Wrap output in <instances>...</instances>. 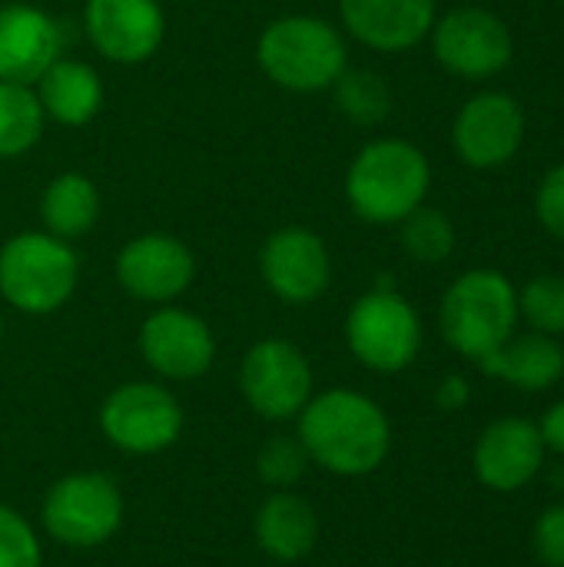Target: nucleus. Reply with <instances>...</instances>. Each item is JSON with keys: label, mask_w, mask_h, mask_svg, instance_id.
Listing matches in <instances>:
<instances>
[{"label": "nucleus", "mask_w": 564, "mask_h": 567, "mask_svg": "<svg viewBox=\"0 0 564 567\" xmlns=\"http://www.w3.org/2000/svg\"><path fill=\"white\" fill-rule=\"evenodd\" d=\"M239 389L256 415L286 422L306 409L312 395V369L293 342L263 339L243 359Z\"/></svg>", "instance_id": "10"}, {"label": "nucleus", "mask_w": 564, "mask_h": 567, "mask_svg": "<svg viewBox=\"0 0 564 567\" xmlns=\"http://www.w3.org/2000/svg\"><path fill=\"white\" fill-rule=\"evenodd\" d=\"M469 399H472V389H469V382H465L462 375H445V379L439 382V389H435V402H439V409H445V412L465 409Z\"/></svg>", "instance_id": "31"}, {"label": "nucleus", "mask_w": 564, "mask_h": 567, "mask_svg": "<svg viewBox=\"0 0 564 567\" xmlns=\"http://www.w3.org/2000/svg\"><path fill=\"white\" fill-rule=\"evenodd\" d=\"M43 229L57 239H80L100 219V189L83 173H60L40 193Z\"/></svg>", "instance_id": "22"}, {"label": "nucleus", "mask_w": 564, "mask_h": 567, "mask_svg": "<svg viewBox=\"0 0 564 567\" xmlns=\"http://www.w3.org/2000/svg\"><path fill=\"white\" fill-rule=\"evenodd\" d=\"M63 56L60 23L33 3L0 7V80L33 86Z\"/></svg>", "instance_id": "17"}, {"label": "nucleus", "mask_w": 564, "mask_h": 567, "mask_svg": "<svg viewBox=\"0 0 564 567\" xmlns=\"http://www.w3.org/2000/svg\"><path fill=\"white\" fill-rule=\"evenodd\" d=\"M532 548L545 567H564V505H552L539 515Z\"/></svg>", "instance_id": "29"}, {"label": "nucleus", "mask_w": 564, "mask_h": 567, "mask_svg": "<svg viewBox=\"0 0 564 567\" xmlns=\"http://www.w3.org/2000/svg\"><path fill=\"white\" fill-rule=\"evenodd\" d=\"M259 70L289 93H322L349 66L346 33L312 13H286L256 40Z\"/></svg>", "instance_id": "3"}, {"label": "nucleus", "mask_w": 564, "mask_h": 567, "mask_svg": "<svg viewBox=\"0 0 564 567\" xmlns=\"http://www.w3.org/2000/svg\"><path fill=\"white\" fill-rule=\"evenodd\" d=\"M316 538H319V518L312 505L299 495L279 492L266 498V505L256 515V542L276 561L306 558L316 548Z\"/></svg>", "instance_id": "21"}, {"label": "nucleus", "mask_w": 564, "mask_h": 567, "mask_svg": "<svg viewBox=\"0 0 564 567\" xmlns=\"http://www.w3.org/2000/svg\"><path fill=\"white\" fill-rule=\"evenodd\" d=\"M259 276L276 299L309 306L326 296L332 259L319 233L306 226H283L259 249Z\"/></svg>", "instance_id": "14"}, {"label": "nucleus", "mask_w": 564, "mask_h": 567, "mask_svg": "<svg viewBox=\"0 0 564 567\" xmlns=\"http://www.w3.org/2000/svg\"><path fill=\"white\" fill-rule=\"evenodd\" d=\"M432 186V166L425 153L409 140L366 143L346 173L349 209L372 226H399L416 213Z\"/></svg>", "instance_id": "2"}, {"label": "nucleus", "mask_w": 564, "mask_h": 567, "mask_svg": "<svg viewBox=\"0 0 564 567\" xmlns=\"http://www.w3.org/2000/svg\"><path fill=\"white\" fill-rule=\"evenodd\" d=\"M346 342L366 369L402 372L422 349V319L406 296L376 286L349 309Z\"/></svg>", "instance_id": "6"}, {"label": "nucleus", "mask_w": 564, "mask_h": 567, "mask_svg": "<svg viewBox=\"0 0 564 567\" xmlns=\"http://www.w3.org/2000/svg\"><path fill=\"white\" fill-rule=\"evenodd\" d=\"M339 20L359 43L379 53H402L429 37L435 0H339Z\"/></svg>", "instance_id": "18"}, {"label": "nucleus", "mask_w": 564, "mask_h": 567, "mask_svg": "<svg viewBox=\"0 0 564 567\" xmlns=\"http://www.w3.org/2000/svg\"><path fill=\"white\" fill-rule=\"evenodd\" d=\"M479 369L522 392H545L564 379V349L555 336L525 332L512 336L502 349L485 355Z\"/></svg>", "instance_id": "20"}, {"label": "nucleus", "mask_w": 564, "mask_h": 567, "mask_svg": "<svg viewBox=\"0 0 564 567\" xmlns=\"http://www.w3.org/2000/svg\"><path fill=\"white\" fill-rule=\"evenodd\" d=\"M535 216L539 223L552 233L564 239V163H558L555 169L545 173V179L539 183V193H535Z\"/></svg>", "instance_id": "30"}, {"label": "nucleus", "mask_w": 564, "mask_h": 567, "mask_svg": "<svg viewBox=\"0 0 564 567\" xmlns=\"http://www.w3.org/2000/svg\"><path fill=\"white\" fill-rule=\"evenodd\" d=\"M196 279L193 249L173 233H143L116 256V282L126 296L153 306H170Z\"/></svg>", "instance_id": "12"}, {"label": "nucleus", "mask_w": 564, "mask_h": 567, "mask_svg": "<svg viewBox=\"0 0 564 567\" xmlns=\"http://www.w3.org/2000/svg\"><path fill=\"white\" fill-rule=\"evenodd\" d=\"M336 96V106L342 116H349L359 126H376L389 116L392 110V93L386 86V80L372 70H356L346 66L342 76L329 86Z\"/></svg>", "instance_id": "24"}, {"label": "nucleus", "mask_w": 564, "mask_h": 567, "mask_svg": "<svg viewBox=\"0 0 564 567\" xmlns=\"http://www.w3.org/2000/svg\"><path fill=\"white\" fill-rule=\"evenodd\" d=\"M83 30L103 60L136 66L163 47L166 13L160 0H86Z\"/></svg>", "instance_id": "13"}, {"label": "nucleus", "mask_w": 564, "mask_h": 567, "mask_svg": "<svg viewBox=\"0 0 564 567\" xmlns=\"http://www.w3.org/2000/svg\"><path fill=\"white\" fill-rule=\"evenodd\" d=\"M0 567H40L33 528L7 505H0Z\"/></svg>", "instance_id": "28"}, {"label": "nucleus", "mask_w": 564, "mask_h": 567, "mask_svg": "<svg viewBox=\"0 0 564 567\" xmlns=\"http://www.w3.org/2000/svg\"><path fill=\"white\" fill-rule=\"evenodd\" d=\"M475 478L492 492L525 488L545 465V442L529 419H499L475 442Z\"/></svg>", "instance_id": "16"}, {"label": "nucleus", "mask_w": 564, "mask_h": 567, "mask_svg": "<svg viewBox=\"0 0 564 567\" xmlns=\"http://www.w3.org/2000/svg\"><path fill=\"white\" fill-rule=\"evenodd\" d=\"M309 465H312V458H309V452H306L299 435H276V439H269L259 449V458H256L259 478L266 485H273V488L296 485L306 475Z\"/></svg>", "instance_id": "27"}, {"label": "nucleus", "mask_w": 564, "mask_h": 567, "mask_svg": "<svg viewBox=\"0 0 564 567\" xmlns=\"http://www.w3.org/2000/svg\"><path fill=\"white\" fill-rule=\"evenodd\" d=\"M140 352L146 365L163 379L186 382V379H199L213 365L216 339L196 312L160 306L153 316H146L140 329Z\"/></svg>", "instance_id": "15"}, {"label": "nucleus", "mask_w": 564, "mask_h": 567, "mask_svg": "<svg viewBox=\"0 0 564 567\" xmlns=\"http://www.w3.org/2000/svg\"><path fill=\"white\" fill-rule=\"evenodd\" d=\"M80 256L47 229H27L0 246V296L27 316L57 312L76 289Z\"/></svg>", "instance_id": "5"}, {"label": "nucleus", "mask_w": 564, "mask_h": 567, "mask_svg": "<svg viewBox=\"0 0 564 567\" xmlns=\"http://www.w3.org/2000/svg\"><path fill=\"white\" fill-rule=\"evenodd\" d=\"M399 226H402V249L416 262L435 266V262H445L455 249V226L442 209H432L422 203Z\"/></svg>", "instance_id": "25"}, {"label": "nucleus", "mask_w": 564, "mask_h": 567, "mask_svg": "<svg viewBox=\"0 0 564 567\" xmlns=\"http://www.w3.org/2000/svg\"><path fill=\"white\" fill-rule=\"evenodd\" d=\"M47 116L33 86L0 80V159L30 153L43 136Z\"/></svg>", "instance_id": "23"}, {"label": "nucleus", "mask_w": 564, "mask_h": 567, "mask_svg": "<svg viewBox=\"0 0 564 567\" xmlns=\"http://www.w3.org/2000/svg\"><path fill=\"white\" fill-rule=\"evenodd\" d=\"M123 498L106 475H66L43 498V528L66 548H96L116 535Z\"/></svg>", "instance_id": "7"}, {"label": "nucleus", "mask_w": 564, "mask_h": 567, "mask_svg": "<svg viewBox=\"0 0 564 567\" xmlns=\"http://www.w3.org/2000/svg\"><path fill=\"white\" fill-rule=\"evenodd\" d=\"M299 439L316 465L342 478H359L386 462L392 429L369 395L329 389L299 412Z\"/></svg>", "instance_id": "1"}, {"label": "nucleus", "mask_w": 564, "mask_h": 567, "mask_svg": "<svg viewBox=\"0 0 564 567\" xmlns=\"http://www.w3.org/2000/svg\"><path fill=\"white\" fill-rule=\"evenodd\" d=\"M100 429L116 449L130 455H153L180 439L183 409L163 385L126 382L103 402Z\"/></svg>", "instance_id": "8"}, {"label": "nucleus", "mask_w": 564, "mask_h": 567, "mask_svg": "<svg viewBox=\"0 0 564 567\" xmlns=\"http://www.w3.org/2000/svg\"><path fill=\"white\" fill-rule=\"evenodd\" d=\"M539 435L545 442V452H558L564 455V402H555L542 422H539Z\"/></svg>", "instance_id": "32"}, {"label": "nucleus", "mask_w": 564, "mask_h": 567, "mask_svg": "<svg viewBox=\"0 0 564 567\" xmlns=\"http://www.w3.org/2000/svg\"><path fill=\"white\" fill-rule=\"evenodd\" d=\"M519 319V289L495 269L462 272L445 289L439 306L445 342L472 362H482L502 349L515 336Z\"/></svg>", "instance_id": "4"}, {"label": "nucleus", "mask_w": 564, "mask_h": 567, "mask_svg": "<svg viewBox=\"0 0 564 567\" xmlns=\"http://www.w3.org/2000/svg\"><path fill=\"white\" fill-rule=\"evenodd\" d=\"M33 93L43 106L47 123L86 126L103 110V80L100 73L73 56L53 60L43 76L33 83Z\"/></svg>", "instance_id": "19"}, {"label": "nucleus", "mask_w": 564, "mask_h": 567, "mask_svg": "<svg viewBox=\"0 0 564 567\" xmlns=\"http://www.w3.org/2000/svg\"><path fill=\"white\" fill-rule=\"evenodd\" d=\"M519 316H525L532 332L558 339L564 332V276H535L519 292Z\"/></svg>", "instance_id": "26"}, {"label": "nucleus", "mask_w": 564, "mask_h": 567, "mask_svg": "<svg viewBox=\"0 0 564 567\" xmlns=\"http://www.w3.org/2000/svg\"><path fill=\"white\" fill-rule=\"evenodd\" d=\"M429 37L435 60L465 80L495 76L512 60V33L505 20L482 7H455L445 17H435Z\"/></svg>", "instance_id": "9"}, {"label": "nucleus", "mask_w": 564, "mask_h": 567, "mask_svg": "<svg viewBox=\"0 0 564 567\" xmlns=\"http://www.w3.org/2000/svg\"><path fill=\"white\" fill-rule=\"evenodd\" d=\"M525 143V113L515 96L502 90L479 93L462 103L452 123L455 156L472 169H499Z\"/></svg>", "instance_id": "11"}, {"label": "nucleus", "mask_w": 564, "mask_h": 567, "mask_svg": "<svg viewBox=\"0 0 564 567\" xmlns=\"http://www.w3.org/2000/svg\"><path fill=\"white\" fill-rule=\"evenodd\" d=\"M0 342H3V316H0Z\"/></svg>", "instance_id": "33"}]
</instances>
